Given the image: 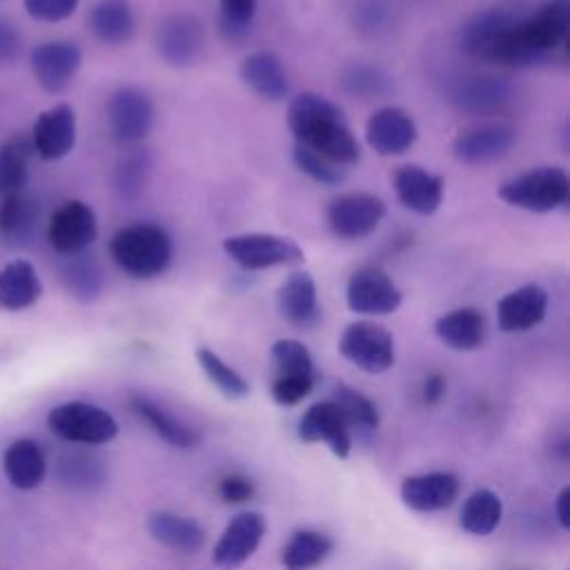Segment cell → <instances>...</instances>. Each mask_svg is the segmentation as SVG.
<instances>
[{"instance_id": "1", "label": "cell", "mask_w": 570, "mask_h": 570, "mask_svg": "<svg viewBox=\"0 0 570 570\" xmlns=\"http://www.w3.org/2000/svg\"><path fill=\"white\" fill-rule=\"evenodd\" d=\"M287 127L296 140L318 156L347 167L361 158V145L345 114L330 98L303 91L289 100Z\"/></svg>"}, {"instance_id": "2", "label": "cell", "mask_w": 570, "mask_h": 570, "mask_svg": "<svg viewBox=\"0 0 570 570\" xmlns=\"http://www.w3.org/2000/svg\"><path fill=\"white\" fill-rule=\"evenodd\" d=\"M570 31V0H548L534 13L521 16L492 45L488 60L532 67L563 49Z\"/></svg>"}, {"instance_id": "3", "label": "cell", "mask_w": 570, "mask_h": 570, "mask_svg": "<svg viewBox=\"0 0 570 570\" xmlns=\"http://www.w3.org/2000/svg\"><path fill=\"white\" fill-rule=\"evenodd\" d=\"M114 263L134 278H156L167 272L174 256L169 234L154 223H134L109 240Z\"/></svg>"}, {"instance_id": "4", "label": "cell", "mask_w": 570, "mask_h": 570, "mask_svg": "<svg viewBox=\"0 0 570 570\" xmlns=\"http://www.w3.org/2000/svg\"><path fill=\"white\" fill-rule=\"evenodd\" d=\"M570 194L568 174L561 167L546 165L534 167L521 176H514L499 185L497 196L517 209L532 214H548L566 205Z\"/></svg>"}, {"instance_id": "5", "label": "cell", "mask_w": 570, "mask_h": 570, "mask_svg": "<svg viewBox=\"0 0 570 570\" xmlns=\"http://www.w3.org/2000/svg\"><path fill=\"white\" fill-rule=\"evenodd\" d=\"M47 425L58 439L80 445H102L118 434L116 419L105 407L87 401L56 405L47 416Z\"/></svg>"}, {"instance_id": "6", "label": "cell", "mask_w": 570, "mask_h": 570, "mask_svg": "<svg viewBox=\"0 0 570 570\" xmlns=\"http://www.w3.org/2000/svg\"><path fill=\"white\" fill-rule=\"evenodd\" d=\"M225 254L247 272H261L278 265H294L303 261V249L294 238L267 232L234 234L223 240Z\"/></svg>"}, {"instance_id": "7", "label": "cell", "mask_w": 570, "mask_h": 570, "mask_svg": "<svg viewBox=\"0 0 570 570\" xmlns=\"http://www.w3.org/2000/svg\"><path fill=\"white\" fill-rule=\"evenodd\" d=\"M341 356L367 374H383L394 365V336L374 321L350 323L338 338Z\"/></svg>"}, {"instance_id": "8", "label": "cell", "mask_w": 570, "mask_h": 570, "mask_svg": "<svg viewBox=\"0 0 570 570\" xmlns=\"http://www.w3.org/2000/svg\"><path fill=\"white\" fill-rule=\"evenodd\" d=\"M387 205L381 196L350 191L334 198L327 207V225L343 240H361L370 236L385 218Z\"/></svg>"}, {"instance_id": "9", "label": "cell", "mask_w": 570, "mask_h": 570, "mask_svg": "<svg viewBox=\"0 0 570 570\" xmlns=\"http://www.w3.org/2000/svg\"><path fill=\"white\" fill-rule=\"evenodd\" d=\"M345 301L347 307L356 314L385 316L401 307L403 294L385 269L376 265H365L347 278Z\"/></svg>"}, {"instance_id": "10", "label": "cell", "mask_w": 570, "mask_h": 570, "mask_svg": "<svg viewBox=\"0 0 570 570\" xmlns=\"http://www.w3.org/2000/svg\"><path fill=\"white\" fill-rule=\"evenodd\" d=\"M156 109L149 94L140 87L127 85L111 94L107 102V120L114 138L122 145H136L154 127Z\"/></svg>"}, {"instance_id": "11", "label": "cell", "mask_w": 570, "mask_h": 570, "mask_svg": "<svg viewBox=\"0 0 570 570\" xmlns=\"http://www.w3.org/2000/svg\"><path fill=\"white\" fill-rule=\"evenodd\" d=\"M98 236L96 212L82 200L62 203L49 218V245L65 256L82 254Z\"/></svg>"}, {"instance_id": "12", "label": "cell", "mask_w": 570, "mask_h": 570, "mask_svg": "<svg viewBox=\"0 0 570 570\" xmlns=\"http://www.w3.org/2000/svg\"><path fill=\"white\" fill-rule=\"evenodd\" d=\"M517 140V129L508 122H481L456 134L452 154L465 165H485L503 158Z\"/></svg>"}, {"instance_id": "13", "label": "cell", "mask_w": 570, "mask_h": 570, "mask_svg": "<svg viewBox=\"0 0 570 570\" xmlns=\"http://www.w3.org/2000/svg\"><path fill=\"white\" fill-rule=\"evenodd\" d=\"M203 47H205L203 22L189 13H174L165 18L156 31L158 56L169 67L194 65Z\"/></svg>"}, {"instance_id": "14", "label": "cell", "mask_w": 570, "mask_h": 570, "mask_svg": "<svg viewBox=\"0 0 570 570\" xmlns=\"http://www.w3.org/2000/svg\"><path fill=\"white\" fill-rule=\"evenodd\" d=\"M265 517L258 512L236 514L223 530L220 539L214 546L212 561L220 570L240 568L261 546L265 534Z\"/></svg>"}, {"instance_id": "15", "label": "cell", "mask_w": 570, "mask_h": 570, "mask_svg": "<svg viewBox=\"0 0 570 570\" xmlns=\"http://www.w3.org/2000/svg\"><path fill=\"white\" fill-rule=\"evenodd\" d=\"M298 436L305 443H327L332 454L338 459H347L352 450V430L332 399L314 403L305 410L298 421Z\"/></svg>"}, {"instance_id": "16", "label": "cell", "mask_w": 570, "mask_h": 570, "mask_svg": "<svg viewBox=\"0 0 570 570\" xmlns=\"http://www.w3.org/2000/svg\"><path fill=\"white\" fill-rule=\"evenodd\" d=\"M416 138L414 118L399 107H381L365 122V140L381 156H401Z\"/></svg>"}, {"instance_id": "17", "label": "cell", "mask_w": 570, "mask_h": 570, "mask_svg": "<svg viewBox=\"0 0 570 570\" xmlns=\"http://www.w3.org/2000/svg\"><path fill=\"white\" fill-rule=\"evenodd\" d=\"M82 65V51L76 42L51 40L42 42L31 51V69L42 89L58 94L76 76Z\"/></svg>"}, {"instance_id": "18", "label": "cell", "mask_w": 570, "mask_h": 570, "mask_svg": "<svg viewBox=\"0 0 570 570\" xmlns=\"http://www.w3.org/2000/svg\"><path fill=\"white\" fill-rule=\"evenodd\" d=\"M33 149L45 160L65 158L76 145V111L71 105L60 102L45 109L31 131Z\"/></svg>"}, {"instance_id": "19", "label": "cell", "mask_w": 570, "mask_h": 570, "mask_svg": "<svg viewBox=\"0 0 570 570\" xmlns=\"http://www.w3.org/2000/svg\"><path fill=\"white\" fill-rule=\"evenodd\" d=\"M392 183L399 203L419 216H432L443 203V178L421 165L399 167Z\"/></svg>"}, {"instance_id": "20", "label": "cell", "mask_w": 570, "mask_h": 570, "mask_svg": "<svg viewBox=\"0 0 570 570\" xmlns=\"http://www.w3.org/2000/svg\"><path fill=\"white\" fill-rule=\"evenodd\" d=\"M548 312V292L537 285L528 283L512 292H508L497 303V323L503 332H525L537 327Z\"/></svg>"}, {"instance_id": "21", "label": "cell", "mask_w": 570, "mask_h": 570, "mask_svg": "<svg viewBox=\"0 0 570 570\" xmlns=\"http://www.w3.org/2000/svg\"><path fill=\"white\" fill-rule=\"evenodd\" d=\"M459 488L461 483L452 472H425L401 483V499L410 510L436 512L454 503Z\"/></svg>"}, {"instance_id": "22", "label": "cell", "mask_w": 570, "mask_h": 570, "mask_svg": "<svg viewBox=\"0 0 570 570\" xmlns=\"http://www.w3.org/2000/svg\"><path fill=\"white\" fill-rule=\"evenodd\" d=\"M281 316L296 327H312L321 318L314 276L305 269L292 272L276 294Z\"/></svg>"}, {"instance_id": "23", "label": "cell", "mask_w": 570, "mask_h": 570, "mask_svg": "<svg viewBox=\"0 0 570 570\" xmlns=\"http://www.w3.org/2000/svg\"><path fill=\"white\" fill-rule=\"evenodd\" d=\"M519 18L521 16L510 7H492L488 11H481L459 29V45L468 56L488 60L494 40Z\"/></svg>"}, {"instance_id": "24", "label": "cell", "mask_w": 570, "mask_h": 570, "mask_svg": "<svg viewBox=\"0 0 570 570\" xmlns=\"http://www.w3.org/2000/svg\"><path fill=\"white\" fill-rule=\"evenodd\" d=\"M240 80L261 98L278 102L289 94V80L274 51H254L240 62Z\"/></svg>"}, {"instance_id": "25", "label": "cell", "mask_w": 570, "mask_h": 570, "mask_svg": "<svg viewBox=\"0 0 570 570\" xmlns=\"http://www.w3.org/2000/svg\"><path fill=\"white\" fill-rule=\"evenodd\" d=\"M2 470L16 490H33L45 481L47 474L45 452L33 439H16L4 450Z\"/></svg>"}, {"instance_id": "26", "label": "cell", "mask_w": 570, "mask_h": 570, "mask_svg": "<svg viewBox=\"0 0 570 570\" xmlns=\"http://www.w3.org/2000/svg\"><path fill=\"white\" fill-rule=\"evenodd\" d=\"M147 530L158 543L180 554H194L205 546V530L200 523L174 512H151Z\"/></svg>"}, {"instance_id": "27", "label": "cell", "mask_w": 570, "mask_h": 570, "mask_svg": "<svg viewBox=\"0 0 570 570\" xmlns=\"http://www.w3.org/2000/svg\"><path fill=\"white\" fill-rule=\"evenodd\" d=\"M42 296V283L29 261H11L0 269V309L20 312Z\"/></svg>"}, {"instance_id": "28", "label": "cell", "mask_w": 570, "mask_h": 570, "mask_svg": "<svg viewBox=\"0 0 570 570\" xmlns=\"http://www.w3.org/2000/svg\"><path fill=\"white\" fill-rule=\"evenodd\" d=\"M434 334L441 343L459 352H472L481 347L485 338V316L474 307H456L439 316Z\"/></svg>"}, {"instance_id": "29", "label": "cell", "mask_w": 570, "mask_h": 570, "mask_svg": "<svg viewBox=\"0 0 570 570\" xmlns=\"http://www.w3.org/2000/svg\"><path fill=\"white\" fill-rule=\"evenodd\" d=\"M452 100L461 109H468L474 114H494V111H501L512 100V89L501 78L474 76V78H463L454 87Z\"/></svg>"}, {"instance_id": "30", "label": "cell", "mask_w": 570, "mask_h": 570, "mask_svg": "<svg viewBox=\"0 0 570 570\" xmlns=\"http://www.w3.org/2000/svg\"><path fill=\"white\" fill-rule=\"evenodd\" d=\"M91 33L105 45H125L136 29V18L127 0H98L89 11Z\"/></svg>"}, {"instance_id": "31", "label": "cell", "mask_w": 570, "mask_h": 570, "mask_svg": "<svg viewBox=\"0 0 570 570\" xmlns=\"http://www.w3.org/2000/svg\"><path fill=\"white\" fill-rule=\"evenodd\" d=\"M38 229V205L22 191L9 194L0 203V236L9 245H29Z\"/></svg>"}, {"instance_id": "32", "label": "cell", "mask_w": 570, "mask_h": 570, "mask_svg": "<svg viewBox=\"0 0 570 570\" xmlns=\"http://www.w3.org/2000/svg\"><path fill=\"white\" fill-rule=\"evenodd\" d=\"M131 410L167 443H171L174 448H194L198 443V434L187 428L183 421H178L176 416H171L167 410H163L158 403H154L147 396H131Z\"/></svg>"}, {"instance_id": "33", "label": "cell", "mask_w": 570, "mask_h": 570, "mask_svg": "<svg viewBox=\"0 0 570 570\" xmlns=\"http://www.w3.org/2000/svg\"><path fill=\"white\" fill-rule=\"evenodd\" d=\"M501 519H503V503L499 494H494L488 488H481L465 499L459 523L465 532L474 537H488L499 528Z\"/></svg>"}, {"instance_id": "34", "label": "cell", "mask_w": 570, "mask_h": 570, "mask_svg": "<svg viewBox=\"0 0 570 570\" xmlns=\"http://www.w3.org/2000/svg\"><path fill=\"white\" fill-rule=\"evenodd\" d=\"M332 539L316 530H298L283 546L281 563L285 570H312L332 552Z\"/></svg>"}, {"instance_id": "35", "label": "cell", "mask_w": 570, "mask_h": 570, "mask_svg": "<svg viewBox=\"0 0 570 570\" xmlns=\"http://www.w3.org/2000/svg\"><path fill=\"white\" fill-rule=\"evenodd\" d=\"M60 278L67 287V292L78 301V303H94L100 292H102V272L98 263L82 254H73L62 263Z\"/></svg>"}, {"instance_id": "36", "label": "cell", "mask_w": 570, "mask_h": 570, "mask_svg": "<svg viewBox=\"0 0 570 570\" xmlns=\"http://www.w3.org/2000/svg\"><path fill=\"white\" fill-rule=\"evenodd\" d=\"M29 176V145L22 138H9L0 145V198L22 191Z\"/></svg>"}, {"instance_id": "37", "label": "cell", "mask_w": 570, "mask_h": 570, "mask_svg": "<svg viewBox=\"0 0 570 570\" xmlns=\"http://www.w3.org/2000/svg\"><path fill=\"white\" fill-rule=\"evenodd\" d=\"M198 365L205 372V376L227 396V399H245L249 394V383L232 367L227 365L214 350L198 347L196 352Z\"/></svg>"}, {"instance_id": "38", "label": "cell", "mask_w": 570, "mask_h": 570, "mask_svg": "<svg viewBox=\"0 0 570 570\" xmlns=\"http://www.w3.org/2000/svg\"><path fill=\"white\" fill-rule=\"evenodd\" d=\"M332 401L338 405V410L343 412L350 430H376L379 428V410L374 405V401H370L365 394H361L354 387H347L343 383H338L334 387V396Z\"/></svg>"}, {"instance_id": "39", "label": "cell", "mask_w": 570, "mask_h": 570, "mask_svg": "<svg viewBox=\"0 0 570 570\" xmlns=\"http://www.w3.org/2000/svg\"><path fill=\"white\" fill-rule=\"evenodd\" d=\"M149 156L145 151H131L114 167V189L122 200H136L147 185Z\"/></svg>"}, {"instance_id": "40", "label": "cell", "mask_w": 570, "mask_h": 570, "mask_svg": "<svg viewBox=\"0 0 570 570\" xmlns=\"http://www.w3.org/2000/svg\"><path fill=\"white\" fill-rule=\"evenodd\" d=\"M276 376H309L314 379V361L309 350L296 338H278L272 345Z\"/></svg>"}, {"instance_id": "41", "label": "cell", "mask_w": 570, "mask_h": 570, "mask_svg": "<svg viewBox=\"0 0 570 570\" xmlns=\"http://www.w3.org/2000/svg\"><path fill=\"white\" fill-rule=\"evenodd\" d=\"M292 160L294 165L305 174L309 176L314 183H321V185H341L345 180V167L318 156L316 151L303 147V145H296L294 142V149H292Z\"/></svg>"}, {"instance_id": "42", "label": "cell", "mask_w": 570, "mask_h": 570, "mask_svg": "<svg viewBox=\"0 0 570 570\" xmlns=\"http://www.w3.org/2000/svg\"><path fill=\"white\" fill-rule=\"evenodd\" d=\"M343 85L350 94H356V96H363V98L383 96L390 89L387 76L381 69L367 67V65L350 67L343 76Z\"/></svg>"}, {"instance_id": "43", "label": "cell", "mask_w": 570, "mask_h": 570, "mask_svg": "<svg viewBox=\"0 0 570 570\" xmlns=\"http://www.w3.org/2000/svg\"><path fill=\"white\" fill-rule=\"evenodd\" d=\"M60 476L65 483L76 488H89L102 479V470L96 461L85 456H71L60 463Z\"/></svg>"}, {"instance_id": "44", "label": "cell", "mask_w": 570, "mask_h": 570, "mask_svg": "<svg viewBox=\"0 0 570 570\" xmlns=\"http://www.w3.org/2000/svg\"><path fill=\"white\" fill-rule=\"evenodd\" d=\"M314 387V379L309 376H274L272 381V399L278 405H296L301 403Z\"/></svg>"}, {"instance_id": "45", "label": "cell", "mask_w": 570, "mask_h": 570, "mask_svg": "<svg viewBox=\"0 0 570 570\" xmlns=\"http://www.w3.org/2000/svg\"><path fill=\"white\" fill-rule=\"evenodd\" d=\"M22 4L40 22H60L76 11L78 0H22Z\"/></svg>"}, {"instance_id": "46", "label": "cell", "mask_w": 570, "mask_h": 570, "mask_svg": "<svg viewBox=\"0 0 570 570\" xmlns=\"http://www.w3.org/2000/svg\"><path fill=\"white\" fill-rule=\"evenodd\" d=\"M22 49L20 33L13 22L0 18V67H9L18 60Z\"/></svg>"}, {"instance_id": "47", "label": "cell", "mask_w": 570, "mask_h": 570, "mask_svg": "<svg viewBox=\"0 0 570 570\" xmlns=\"http://www.w3.org/2000/svg\"><path fill=\"white\" fill-rule=\"evenodd\" d=\"M218 492H220V497H223L227 503H243V501L252 499V494H254V483H252L249 479H245V476L232 474V476H227V479L220 481Z\"/></svg>"}, {"instance_id": "48", "label": "cell", "mask_w": 570, "mask_h": 570, "mask_svg": "<svg viewBox=\"0 0 570 570\" xmlns=\"http://www.w3.org/2000/svg\"><path fill=\"white\" fill-rule=\"evenodd\" d=\"M256 13V0H220V18L238 22V24H252Z\"/></svg>"}, {"instance_id": "49", "label": "cell", "mask_w": 570, "mask_h": 570, "mask_svg": "<svg viewBox=\"0 0 570 570\" xmlns=\"http://www.w3.org/2000/svg\"><path fill=\"white\" fill-rule=\"evenodd\" d=\"M554 514H557V521L563 530L570 528V488H563L559 490L557 499H554Z\"/></svg>"}, {"instance_id": "50", "label": "cell", "mask_w": 570, "mask_h": 570, "mask_svg": "<svg viewBox=\"0 0 570 570\" xmlns=\"http://www.w3.org/2000/svg\"><path fill=\"white\" fill-rule=\"evenodd\" d=\"M443 392H445L443 376L432 374V376L425 379V383H423V401L425 403H436L443 396Z\"/></svg>"}]
</instances>
